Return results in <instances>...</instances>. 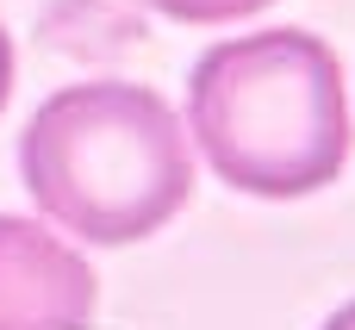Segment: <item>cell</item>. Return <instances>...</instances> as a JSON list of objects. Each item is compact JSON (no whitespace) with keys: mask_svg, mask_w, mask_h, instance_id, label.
Here are the masks:
<instances>
[{"mask_svg":"<svg viewBox=\"0 0 355 330\" xmlns=\"http://www.w3.org/2000/svg\"><path fill=\"white\" fill-rule=\"evenodd\" d=\"M187 137L237 193L300 200L331 187L349 162L337 50L300 25L243 31L200 50L187 75Z\"/></svg>","mask_w":355,"mask_h":330,"instance_id":"obj_1","label":"cell"},{"mask_svg":"<svg viewBox=\"0 0 355 330\" xmlns=\"http://www.w3.org/2000/svg\"><path fill=\"white\" fill-rule=\"evenodd\" d=\"M19 181L81 243H144L193 193L187 125L156 87L75 81L19 131Z\"/></svg>","mask_w":355,"mask_h":330,"instance_id":"obj_2","label":"cell"},{"mask_svg":"<svg viewBox=\"0 0 355 330\" xmlns=\"http://www.w3.org/2000/svg\"><path fill=\"white\" fill-rule=\"evenodd\" d=\"M94 299L100 281L62 231L0 212V330H87Z\"/></svg>","mask_w":355,"mask_h":330,"instance_id":"obj_3","label":"cell"},{"mask_svg":"<svg viewBox=\"0 0 355 330\" xmlns=\"http://www.w3.org/2000/svg\"><path fill=\"white\" fill-rule=\"evenodd\" d=\"M150 6L168 12V19H181V25H237V19L262 12L268 0H150Z\"/></svg>","mask_w":355,"mask_h":330,"instance_id":"obj_4","label":"cell"},{"mask_svg":"<svg viewBox=\"0 0 355 330\" xmlns=\"http://www.w3.org/2000/svg\"><path fill=\"white\" fill-rule=\"evenodd\" d=\"M6 94H12V37L0 25V112H6Z\"/></svg>","mask_w":355,"mask_h":330,"instance_id":"obj_5","label":"cell"},{"mask_svg":"<svg viewBox=\"0 0 355 330\" xmlns=\"http://www.w3.org/2000/svg\"><path fill=\"white\" fill-rule=\"evenodd\" d=\"M324 330H355V299L343 306V312H331V318H324Z\"/></svg>","mask_w":355,"mask_h":330,"instance_id":"obj_6","label":"cell"}]
</instances>
